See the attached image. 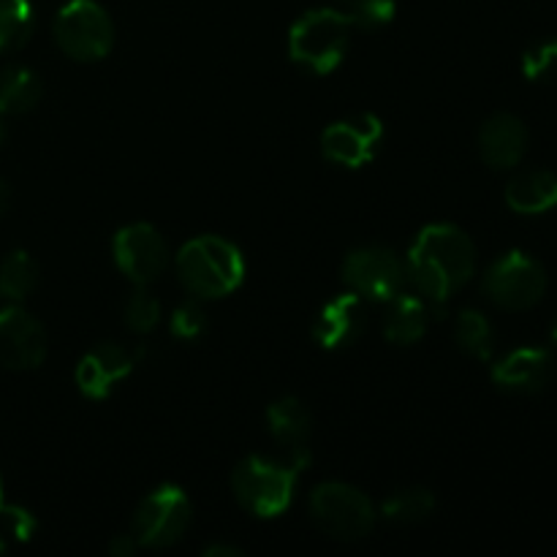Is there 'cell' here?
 <instances>
[{"label":"cell","instance_id":"44dd1931","mask_svg":"<svg viewBox=\"0 0 557 557\" xmlns=\"http://www.w3.org/2000/svg\"><path fill=\"white\" fill-rule=\"evenodd\" d=\"M38 277H41V270L36 259L27 250H11L0 261V297L9 302H22L38 288Z\"/></svg>","mask_w":557,"mask_h":557},{"label":"cell","instance_id":"7402d4cb","mask_svg":"<svg viewBox=\"0 0 557 557\" xmlns=\"http://www.w3.org/2000/svg\"><path fill=\"white\" fill-rule=\"evenodd\" d=\"M36 30V11L30 0H0V54L16 52Z\"/></svg>","mask_w":557,"mask_h":557},{"label":"cell","instance_id":"f546056e","mask_svg":"<svg viewBox=\"0 0 557 557\" xmlns=\"http://www.w3.org/2000/svg\"><path fill=\"white\" fill-rule=\"evenodd\" d=\"M205 555L207 557H239L245 553L239 547H234V544H210V547H205Z\"/></svg>","mask_w":557,"mask_h":557},{"label":"cell","instance_id":"e0dca14e","mask_svg":"<svg viewBox=\"0 0 557 557\" xmlns=\"http://www.w3.org/2000/svg\"><path fill=\"white\" fill-rule=\"evenodd\" d=\"M384 319V337L395 346H413L424 337L430 321V305L419 294L400 292L392 297Z\"/></svg>","mask_w":557,"mask_h":557},{"label":"cell","instance_id":"7a4b0ae2","mask_svg":"<svg viewBox=\"0 0 557 557\" xmlns=\"http://www.w3.org/2000/svg\"><path fill=\"white\" fill-rule=\"evenodd\" d=\"M310 466V449L288 451L283 462L270 457H245L232 473V493L245 511L261 520L281 517L292 506L294 487Z\"/></svg>","mask_w":557,"mask_h":557},{"label":"cell","instance_id":"d4e9b609","mask_svg":"<svg viewBox=\"0 0 557 557\" xmlns=\"http://www.w3.org/2000/svg\"><path fill=\"white\" fill-rule=\"evenodd\" d=\"M123 319L131 332L147 335L161 324V302H158L156 294L147 292V286H136V292L125 299Z\"/></svg>","mask_w":557,"mask_h":557},{"label":"cell","instance_id":"1f68e13d","mask_svg":"<svg viewBox=\"0 0 557 557\" xmlns=\"http://www.w3.org/2000/svg\"><path fill=\"white\" fill-rule=\"evenodd\" d=\"M5 141H9V128H5V123L0 120V150H3Z\"/></svg>","mask_w":557,"mask_h":557},{"label":"cell","instance_id":"277c9868","mask_svg":"<svg viewBox=\"0 0 557 557\" xmlns=\"http://www.w3.org/2000/svg\"><path fill=\"white\" fill-rule=\"evenodd\" d=\"M351 16L337 9H313L288 30V54L313 74H332L343 63L351 41Z\"/></svg>","mask_w":557,"mask_h":557},{"label":"cell","instance_id":"cb8c5ba5","mask_svg":"<svg viewBox=\"0 0 557 557\" xmlns=\"http://www.w3.org/2000/svg\"><path fill=\"white\" fill-rule=\"evenodd\" d=\"M455 337H457V346H460L462 351L482 359V362H490L495 348V332H493V324H490L487 315H484L482 310H473V308L460 310L455 321Z\"/></svg>","mask_w":557,"mask_h":557},{"label":"cell","instance_id":"9c48e42d","mask_svg":"<svg viewBox=\"0 0 557 557\" xmlns=\"http://www.w3.org/2000/svg\"><path fill=\"white\" fill-rule=\"evenodd\" d=\"M343 281L348 292L364 302H389L406 288L408 272L400 256L381 245H364L351 250L343 261Z\"/></svg>","mask_w":557,"mask_h":557},{"label":"cell","instance_id":"9a60e30c","mask_svg":"<svg viewBox=\"0 0 557 557\" xmlns=\"http://www.w3.org/2000/svg\"><path fill=\"white\" fill-rule=\"evenodd\" d=\"M555 359L547 348H517L498 359L493 368V384L511 395H533L553 381Z\"/></svg>","mask_w":557,"mask_h":557},{"label":"cell","instance_id":"83f0119b","mask_svg":"<svg viewBox=\"0 0 557 557\" xmlns=\"http://www.w3.org/2000/svg\"><path fill=\"white\" fill-rule=\"evenodd\" d=\"M172 335L180 341H199L207 332V313L199 305V299H188V302L177 305L172 313Z\"/></svg>","mask_w":557,"mask_h":557},{"label":"cell","instance_id":"484cf974","mask_svg":"<svg viewBox=\"0 0 557 557\" xmlns=\"http://www.w3.org/2000/svg\"><path fill=\"white\" fill-rule=\"evenodd\" d=\"M351 3L348 16H351L354 27H362V30H381L397 14L395 0H351Z\"/></svg>","mask_w":557,"mask_h":557},{"label":"cell","instance_id":"7c38bea8","mask_svg":"<svg viewBox=\"0 0 557 557\" xmlns=\"http://www.w3.org/2000/svg\"><path fill=\"white\" fill-rule=\"evenodd\" d=\"M381 136H384V123L375 114L364 112L332 123L321 136V152L326 161L337 163V166L362 169L375 158Z\"/></svg>","mask_w":557,"mask_h":557},{"label":"cell","instance_id":"3957f363","mask_svg":"<svg viewBox=\"0 0 557 557\" xmlns=\"http://www.w3.org/2000/svg\"><path fill=\"white\" fill-rule=\"evenodd\" d=\"M174 267L183 288L196 299H221L245 281V259L237 245L210 234L185 243Z\"/></svg>","mask_w":557,"mask_h":557},{"label":"cell","instance_id":"836d02e7","mask_svg":"<svg viewBox=\"0 0 557 557\" xmlns=\"http://www.w3.org/2000/svg\"><path fill=\"white\" fill-rule=\"evenodd\" d=\"M0 509H3V482H0Z\"/></svg>","mask_w":557,"mask_h":557},{"label":"cell","instance_id":"30bf717a","mask_svg":"<svg viewBox=\"0 0 557 557\" xmlns=\"http://www.w3.org/2000/svg\"><path fill=\"white\" fill-rule=\"evenodd\" d=\"M114 264L134 286H150L166 272L169 245L150 223H128L114 234Z\"/></svg>","mask_w":557,"mask_h":557},{"label":"cell","instance_id":"2e32d148","mask_svg":"<svg viewBox=\"0 0 557 557\" xmlns=\"http://www.w3.org/2000/svg\"><path fill=\"white\" fill-rule=\"evenodd\" d=\"M528 152V128L515 114H493L479 128V156L493 169H515Z\"/></svg>","mask_w":557,"mask_h":557},{"label":"cell","instance_id":"ba28073f","mask_svg":"<svg viewBox=\"0 0 557 557\" xmlns=\"http://www.w3.org/2000/svg\"><path fill=\"white\" fill-rule=\"evenodd\" d=\"M482 288L490 302L498 308L531 310L533 305L542 302L547 292V272L533 256L509 250L490 264Z\"/></svg>","mask_w":557,"mask_h":557},{"label":"cell","instance_id":"f1b7e54d","mask_svg":"<svg viewBox=\"0 0 557 557\" xmlns=\"http://www.w3.org/2000/svg\"><path fill=\"white\" fill-rule=\"evenodd\" d=\"M139 549V544H136V539L131 536V533H117V536L109 542V555L112 557H131Z\"/></svg>","mask_w":557,"mask_h":557},{"label":"cell","instance_id":"4fadbf2b","mask_svg":"<svg viewBox=\"0 0 557 557\" xmlns=\"http://www.w3.org/2000/svg\"><path fill=\"white\" fill-rule=\"evenodd\" d=\"M141 354H145V348L131 354L120 343H98L96 348H90L79 359V364L74 370V384L79 389V395H85L87 400H107L112 395L114 384L123 381L125 375H131V370L139 362Z\"/></svg>","mask_w":557,"mask_h":557},{"label":"cell","instance_id":"8992f818","mask_svg":"<svg viewBox=\"0 0 557 557\" xmlns=\"http://www.w3.org/2000/svg\"><path fill=\"white\" fill-rule=\"evenodd\" d=\"M54 41L76 63H96L112 52L114 22L96 0H69L54 16Z\"/></svg>","mask_w":557,"mask_h":557},{"label":"cell","instance_id":"ac0fdd59","mask_svg":"<svg viewBox=\"0 0 557 557\" xmlns=\"http://www.w3.org/2000/svg\"><path fill=\"white\" fill-rule=\"evenodd\" d=\"M267 428L283 449L302 451L313 433V417L299 397H281L267 408Z\"/></svg>","mask_w":557,"mask_h":557},{"label":"cell","instance_id":"4316f807","mask_svg":"<svg viewBox=\"0 0 557 557\" xmlns=\"http://www.w3.org/2000/svg\"><path fill=\"white\" fill-rule=\"evenodd\" d=\"M522 74L531 82H547L557 76V38L542 41L522 54Z\"/></svg>","mask_w":557,"mask_h":557},{"label":"cell","instance_id":"8fae6325","mask_svg":"<svg viewBox=\"0 0 557 557\" xmlns=\"http://www.w3.org/2000/svg\"><path fill=\"white\" fill-rule=\"evenodd\" d=\"M47 359V332L33 313L20 305L0 308V368L25 370L41 368Z\"/></svg>","mask_w":557,"mask_h":557},{"label":"cell","instance_id":"52a82bcc","mask_svg":"<svg viewBox=\"0 0 557 557\" xmlns=\"http://www.w3.org/2000/svg\"><path fill=\"white\" fill-rule=\"evenodd\" d=\"M190 520H194V506L188 495L174 484H163L136 506L131 536L136 539L139 549H166L188 533Z\"/></svg>","mask_w":557,"mask_h":557},{"label":"cell","instance_id":"603a6c76","mask_svg":"<svg viewBox=\"0 0 557 557\" xmlns=\"http://www.w3.org/2000/svg\"><path fill=\"white\" fill-rule=\"evenodd\" d=\"M435 511V495L428 487H403L395 490L389 498L381 504V515L400 525H417L424 522Z\"/></svg>","mask_w":557,"mask_h":557},{"label":"cell","instance_id":"d6a6232c","mask_svg":"<svg viewBox=\"0 0 557 557\" xmlns=\"http://www.w3.org/2000/svg\"><path fill=\"white\" fill-rule=\"evenodd\" d=\"M549 337H553V343H555V346H557V319H555L553 330H549Z\"/></svg>","mask_w":557,"mask_h":557},{"label":"cell","instance_id":"4dcf8cb0","mask_svg":"<svg viewBox=\"0 0 557 557\" xmlns=\"http://www.w3.org/2000/svg\"><path fill=\"white\" fill-rule=\"evenodd\" d=\"M9 205H11V188H9V183H5V180L0 177V218L5 215Z\"/></svg>","mask_w":557,"mask_h":557},{"label":"cell","instance_id":"e575fe53","mask_svg":"<svg viewBox=\"0 0 557 557\" xmlns=\"http://www.w3.org/2000/svg\"><path fill=\"white\" fill-rule=\"evenodd\" d=\"M346 3H351V0H346Z\"/></svg>","mask_w":557,"mask_h":557},{"label":"cell","instance_id":"5bb4252c","mask_svg":"<svg viewBox=\"0 0 557 557\" xmlns=\"http://www.w3.org/2000/svg\"><path fill=\"white\" fill-rule=\"evenodd\" d=\"M364 326H368L364 299L354 292H346L321 308L313 324V337L326 351H341V348L354 346L362 337Z\"/></svg>","mask_w":557,"mask_h":557},{"label":"cell","instance_id":"d6986e66","mask_svg":"<svg viewBox=\"0 0 557 557\" xmlns=\"http://www.w3.org/2000/svg\"><path fill=\"white\" fill-rule=\"evenodd\" d=\"M506 205L517 215H542L557 207V177L544 169L522 172L506 185Z\"/></svg>","mask_w":557,"mask_h":557},{"label":"cell","instance_id":"6da1fadb","mask_svg":"<svg viewBox=\"0 0 557 557\" xmlns=\"http://www.w3.org/2000/svg\"><path fill=\"white\" fill-rule=\"evenodd\" d=\"M406 272L419 297L428 299L430 315H444L446 299L476 272V245L455 223H430L408 250Z\"/></svg>","mask_w":557,"mask_h":557},{"label":"cell","instance_id":"ffe728a7","mask_svg":"<svg viewBox=\"0 0 557 557\" xmlns=\"http://www.w3.org/2000/svg\"><path fill=\"white\" fill-rule=\"evenodd\" d=\"M41 79L27 65H5L0 71V117H20L41 101Z\"/></svg>","mask_w":557,"mask_h":557},{"label":"cell","instance_id":"5b68a950","mask_svg":"<svg viewBox=\"0 0 557 557\" xmlns=\"http://www.w3.org/2000/svg\"><path fill=\"white\" fill-rule=\"evenodd\" d=\"M310 517L326 536L337 542H362L375 528L373 500L362 490L343 482H324L310 493Z\"/></svg>","mask_w":557,"mask_h":557}]
</instances>
